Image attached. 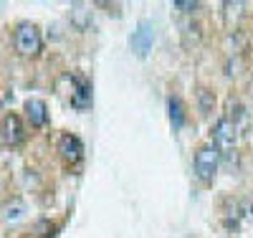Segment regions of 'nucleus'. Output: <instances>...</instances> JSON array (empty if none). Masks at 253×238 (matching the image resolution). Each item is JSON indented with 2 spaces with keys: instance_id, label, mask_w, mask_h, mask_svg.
<instances>
[{
  "instance_id": "1",
  "label": "nucleus",
  "mask_w": 253,
  "mask_h": 238,
  "mask_svg": "<svg viewBox=\"0 0 253 238\" xmlns=\"http://www.w3.org/2000/svg\"><path fill=\"white\" fill-rule=\"evenodd\" d=\"M218 165H220V152L213 144H203L195 152L193 167H195V175H198L200 183H213L215 172H218Z\"/></svg>"
},
{
  "instance_id": "2",
  "label": "nucleus",
  "mask_w": 253,
  "mask_h": 238,
  "mask_svg": "<svg viewBox=\"0 0 253 238\" xmlns=\"http://www.w3.org/2000/svg\"><path fill=\"white\" fill-rule=\"evenodd\" d=\"M15 51L20 56H38L41 48H43V38H41V31L33 23H20L15 28Z\"/></svg>"
},
{
  "instance_id": "3",
  "label": "nucleus",
  "mask_w": 253,
  "mask_h": 238,
  "mask_svg": "<svg viewBox=\"0 0 253 238\" xmlns=\"http://www.w3.org/2000/svg\"><path fill=\"white\" fill-rule=\"evenodd\" d=\"M213 147L220 152V157L230 155L236 147V124L228 122L225 117H220L213 127Z\"/></svg>"
},
{
  "instance_id": "4",
  "label": "nucleus",
  "mask_w": 253,
  "mask_h": 238,
  "mask_svg": "<svg viewBox=\"0 0 253 238\" xmlns=\"http://www.w3.org/2000/svg\"><path fill=\"white\" fill-rule=\"evenodd\" d=\"M58 155L63 162H69V165H76L81 157H84V144L76 135H63L58 140Z\"/></svg>"
},
{
  "instance_id": "5",
  "label": "nucleus",
  "mask_w": 253,
  "mask_h": 238,
  "mask_svg": "<svg viewBox=\"0 0 253 238\" xmlns=\"http://www.w3.org/2000/svg\"><path fill=\"white\" fill-rule=\"evenodd\" d=\"M0 137H3L5 144L23 142V124H20L18 114H5L3 117V122H0Z\"/></svg>"
},
{
  "instance_id": "6",
  "label": "nucleus",
  "mask_w": 253,
  "mask_h": 238,
  "mask_svg": "<svg viewBox=\"0 0 253 238\" xmlns=\"http://www.w3.org/2000/svg\"><path fill=\"white\" fill-rule=\"evenodd\" d=\"M74 84V92H71V106L74 109H89L91 106V84L86 79H81V76H74L71 79Z\"/></svg>"
},
{
  "instance_id": "7",
  "label": "nucleus",
  "mask_w": 253,
  "mask_h": 238,
  "mask_svg": "<svg viewBox=\"0 0 253 238\" xmlns=\"http://www.w3.org/2000/svg\"><path fill=\"white\" fill-rule=\"evenodd\" d=\"M23 109H26L31 127H46L48 124V106H46L43 99H28Z\"/></svg>"
},
{
  "instance_id": "8",
  "label": "nucleus",
  "mask_w": 253,
  "mask_h": 238,
  "mask_svg": "<svg viewBox=\"0 0 253 238\" xmlns=\"http://www.w3.org/2000/svg\"><path fill=\"white\" fill-rule=\"evenodd\" d=\"M152 28H150V23H139V28L134 31V36H132V48L137 51V56H147V51L152 48Z\"/></svg>"
},
{
  "instance_id": "9",
  "label": "nucleus",
  "mask_w": 253,
  "mask_h": 238,
  "mask_svg": "<svg viewBox=\"0 0 253 238\" xmlns=\"http://www.w3.org/2000/svg\"><path fill=\"white\" fill-rule=\"evenodd\" d=\"M167 114H170V122L175 129L185 127V106H182L180 96H172V94L167 96Z\"/></svg>"
},
{
  "instance_id": "10",
  "label": "nucleus",
  "mask_w": 253,
  "mask_h": 238,
  "mask_svg": "<svg viewBox=\"0 0 253 238\" xmlns=\"http://www.w3.org/2000/svg\"><path fill=\"white\" fill-rule=\"evenodd\" d=\"M69 15H71V23L79 31H86L89 23H91V10H89V5H84V3H74Z\"/></svg>"
},
{
  "instance_id": "11",
  "label": "nucleus",
  "mask_w": 253,
  "mask_h": 238,
  "mask_svg": "<svg viewBox=\"0 0 253 238\" xmlns=\"http://www.w3.org/2000/svg\"><path fill=\"white\" fill-rule=\"evenodd\" d=\"M198 99H200V109L203 112H213V106H215V94L205 89V86H200L198 89Z\"/></svg>"
},
{
  "instance_id": "12",
  "label": "nucleus",
  "mask_w": 253,
  "mask_h": 238,
  "mask_svg": "<svg viewBox=\"0 0 253 238\" xmlns=\"http://www.w3.org/2000/svg\"><path fill=\"white\" fill-rule=\"evenodd\" d=\"M172 8H177V10H182V13H190V10L198 8V3H195V0H175Z\"/></svg>"
}]
</instances>
